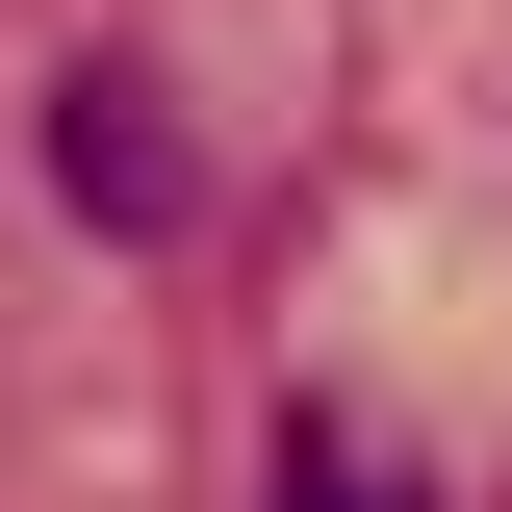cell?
<instances>
[{
    "mask_svg": "<svg viewBox=\"0 0 512 512\" xmlns=\"http://www.w3.org/2000/svg\"><path fill=\"white\" fill-rule=\"evenodd\" d=\"M52 205L77 231H180L205 205V154L154 128V77H52Z\"/></svg>",
    "mask_w": 512,
    "mask_h": 512,
    "instance_id": "1",
    "label": "cell"
},
{
    "mask_svg": "<svg viewBox=\"0 0 512 512\" xmlns=\"http://www.w3.org/2000/svg\"><path fill=\"white\" fill-rule=\"evenodd\" d=\"M282 512H410V487H384V461H333V436H308V461H282Z\"/></svg>",
    "mask_w": 512,
    "mask_h": 512,
    "instance_id": "2",
    "label": "cell"
}]
</instances>
